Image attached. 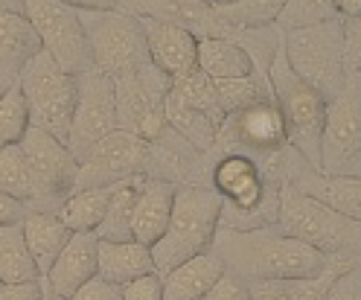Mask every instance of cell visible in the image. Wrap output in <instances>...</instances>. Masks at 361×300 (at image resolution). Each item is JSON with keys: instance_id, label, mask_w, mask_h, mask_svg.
Here are the masks:
<instances>
[{"instance_id": "obj_1", "label": "cell", "mask_w": 361, "mask_h": 300, "mask_svg": "<svg viewBox=\"0 0 361 300\" xmlns=\"http://www.w3.org/2000/svg\"><path fill=\"white\" fill-rule=\"evenodd\" d=\"M213 251L221 257L224 271L254 280H309L324 274L335 260L324 257L303 239L286 234L280 224H265L251 230L219 227Z\"/></svg>"}, {"instance_id": "obj_2", "label": "cell", "mask_w": 361, "mask_h": 300, "mask_svg": "<svg viewBox=\"0 0 361 300\" xmlns=\"http://www.w3.org/2000/svg\"><path fill=\"white\" fill-rule=\"evenodd\" d=\"M210 187L221 198L219 227L251 230V227L277 224L283 184L271 181L251 157L216 155L210 167Z\"/></svg>"}, {"instance_id": "obj_3", "label": "cell", "mask_w": 361, "mask_h": 300, "mask_svg": "<svg viewBox=\"0 0 361 300\" xmlns=\"http://www.w3.org/2000/svg\"><path fill=\"white\" fill-rule=\"evenodd\" d=\"M219 222H221V198L210 184L178 187L166 234L152 245L154 271L166 274L178 263L195 257V253L210 251Z\"/></svg>"}, {"instance_id": "obj_4", "label": "cell", "mask_w": 361, "mask_h": 300, "mask_svg": "<svg viewBox=\"0 0 361 300\" xmlns=\"http://www.w3.org/2000/svg\"><path fill=\"white\" fill-rule=\"evenodd\" d=\"M277 224L286 234L303 239L329 260L355 265L361 257V222L335 213L324 201L306 196L303 190L283 184Z\"/></svg>"}, {"instance_id": "obj_5", "label": "cell", "mask_w": 361, "mask_h": 300, "mask_svg": "<svg viewBox=\"0 0 361 300\" xmlns=\"http://www.w3.org/2000/svg\"><path fill=\"white\" fill-rule=\"evenodd\" d=\"M268 82H271L274 102L286 120L288 146L295 149L309 167L318 169L321 167V131H324L329 102L288 67L286 53H283V41L268 61Z\"/></svg>"}, {"instance_id": "obj_6", "label": "cell", "mask_w": 361, "mask_h": 300, "mask_svg": "<svg viewBox=\"0 0 361 300\" xmlns=\"http://www.w3.org/2000/svg\"><path fill=\"white\" fill-rule=\"evenodd\" d=\"M283 53L288 67L309 88L329 102L347 88V61H344V20L335 18L326 24L306 30L283 32Z\"/></svg>"}, {"instance_id": "obj_7", "label": "cell", "mask_w": 361, "mask_h": 300, "mask_svg": "<svg viewBox=\"0 0 361 300\" xmlns=\"http://www.w3.org/2000/svg\"><path fill=\"white\" fill-rule=\"evenodd\" d=\"M20 94L30 108V123L38 131H47L59 140H67L73 123V111L79 100V76L61 71L47 56L38 53L18 79Z\"/></svg>"}, {"instance_id": "obj_8", "label": "cell", "mask_w": 361, "mask_h": 300, "mask_svg": "<svg viewBox=\"0 0 361 300\" xmlns=\"http://www.w3.org/2000/svg\"><path fill=\"white\" fill-rule=\"evenodd\" d=\"M79 18L87 35L90 59H94V67L99 73L111 79H123L152 64L149 44L137 18H131L120 9L79 12Z\"/></svg>"}, {"instance_id": "obj_9", "label": "cell", "mask_w": 361, "mask_h": 300, "mask_svg": "<svg viewBox=\"0 0 361 300\" xmlns=\"http://www.w3.org/2000/svg\"><path fill=\"white\" fill-rule=\"evenodd\" d=\"M24 15L32 24L41 50L47 53L61 71L82 76L87 71H97L90 59L87 35L82 27L79 9L59 4V0H24Z\"/></svg>"}, {"instance_id": "obj_10", "label": "cell", "mask_w": 361, "mask_h": 300, "mask_svg": "<svg viewBox=\"0 0 361 300\" xmlns=\"http://www.w3.org/2000/svg\"><path fill=\"white\" fill-rule=\"evenodd\" d=\"M318 172L361 178V82L355 73H350L347 88L326 105Z\"/></svg>"}, {"instance_id": "obj_11", "label": "cell", "mask_w": 361, "mask_h": 300, "mask_svg": "<svg viewBox=\"0 0 361 300\" xmlns=\"http://www.w3.org/2000/svg\"><path fill=\"white\" fill-rule=\"evenodd\" d=\"M27 160H30V172H32V187H35V198L27 210H53L59 213V207L64 204V198L76 190V178H79V160L73 157V152L67 149L64 140L30 128L20 140Z\"/></svg>"}, {"instance_id": "obj_12", "label": "cell", "mask_w": 361, "mask_h": 300, "mask_svg": "<svg viewBox=\"0 0 361 300\" xmlns=\"http://www.w3.org/2000/svg\"><path fill=\"white\" fill-rule=\"evenodd\" d=\"M172 88V79L157 71L154 64L140 67L137 73L114 79V100H117V128L140 134L143 140H154L166 131L164 102Z\"/></svg>"}, {"instance_id": "obj_13", "label": "cell", "mask_w": 361, "mask_h": 300, "mask_svg": "<svg viewBox=\"0 0 361 300\" xmlns=\"http://www.w3.org/2000/svg\"><path fill=\"white\" fill-rule=\"evenodd\" d=\"M146 175H149V140L126 128H114L79 164L76 190L111 187V184H120L128 178H146Z\"/></svg>"}, {"instance_id": "obj_14", "label": "cell", "mask_w": 361, "mask_h": 300, "mask_svg": "<svg viewBox=\"0 0 361 300\" xmlns=\"http://www.w3.org/2000/svg\"><path fill=\"white\" fill-rule=\"evenodd\" d=\"M117 128V100H114V79L99 73V71H87L79 76V100L73 111V123L71 134H67V149L73 152V157L82 160L87 152L94 149L105 134Z\"/></svg>"}, {"instance_id": "obj_15", "label": "cell", "mask_w": 361, "mask_h": 300, "mask_svg": "<svg viewBox=\"0 0 361 300\" xmlns=\"http://www.w3.org/2000/svg\"><path fill=\"white\" fill-rule=\"evenodd\" d=\"M120 12L137 20H157L192 32L195 38H236L239 32L219 18L207 0H117Z\"/></svg>"}, {"instance_id": "obj_16", "label": "cell", "mask_w": 361, "mask_h": 300, "mask_svg": "<svg viewBox=\"0 0 361 300\" xmlns=\"http://www.w3.org/2000/svg\"><path fill=\"white\" fill-rule=\"evenodd\" d=\"M286 184L303 190L306 196L324 201L335 213L361 222V178L355 175H324L309 167L300 155H295L286 175Z\"/></svg>"}, {"instance_id": "obj_17", "label": "cell", "mask_w": 361, "mask_h": 300, "mask_svg": "<svg viewBox=\"0 0 361 300\" xmlns=\"http://www.w3.org/2000/svg\"><path fill=\"white\" fill-rule=\"evenodd\" d=\"M149 59L157 71H164L169 79H178L198 67V38L180 27L157 24V20H140Z\"/></svg>"}, {"instance_id": "obj_18", "label": "cell", "mask_w": 361, "mask_h": 300, "mask_svg": "<svg viewBox=\"0 0 361 300\" xmlns=\"http://www.w3.org/2000/svg\"><path fill=\"white\" fill-rule=\"evenodd\" d=\"M97 257H99V236L97 234H71L67 245L56 257L47 274V292L73 297L79 286L97 277Z\"/></svg>"}, {"instance_id": "obj_19", "label": "cell", "mask_w": 361, "mask_h": 300, "mask_svg": "<svg viewBox=\"0 0 361 300\" xmlns=\"http://www.w3.org/2000/svg\"><path fill=\"white\" fill-rule=\"evenodd\" d=\"M41 53V41L24 12H0V90L18 85L24 67Z\"/></svg>"}, {"instance_id": "obj_20", "label": "cell", "mask_w": 361, "mask_h": 300, "mask_svg": "<svg viewBox=\"0 0 361 300\" xmlns=\"http://www.w3.org/2000/svg\"><path fill=\"white\" fill-rule=\"evenodd\" d=\"M175 190H178L175 184H169L164 178H143L137 204H134V213H131V239L134 242L152 248L166 234Z\"/></svg>"}, {"instance_id": "obj_21", "label": "cell", "mask_w": 361, "mask_h": 300, "mask_svg": "<svg viewBox=\"0 0 361 300\" xmlns=\"http://www.w3.org/2000/svg\"><path fill=\"white\" fill-rule=\"evenodd\" d=\"M224 274L221 257L210 248L164 274V300H201Z\"/></svg>"}, {"instance_id": "obj_22", "label": "cell", "mask_w": 361, "mask_h": 300, "mask_svg": "<svg viewBox=\"0 0 361 300\" xmlns=\"http://www.w3.org/2000/svg\"><path fill=\"white\" fill-rule=\"evenodd\" d=\"M20 227H24L27 248L32 253V260H35L41 277L47 280V274H50L56 257L61 253V248L67 245V239H71V230H67V224L53 210H27L24 219H20Z\"/></svg>"}, {"instance_id": "obj_23", "label": "cell", "mask_w": 361, "mask_h": 300, "mask_svg": "<svg viewBox=\"0 0 361 300\" xmlns=\"http://www.w3.org/2000/svg\"><path fill=\"white\" fill-rule=\"evenodd\" d=\"M154 271L152 248L140 242H102L99 239V257H97V277H102L105 283L126 286L134 277H143Z\"/></svg>"}, {"instance_id": "obj_24", "label": "cell", "mask_w": 361, "mask_h": 300, "mask_svg": "<svg viewBox=\"0 0 361 300\" xmlns=\"http://www.w3.org/2000/svg\"><path fill=\"white\" fill-rule=\"evenodd\" d=\"M198 71L213 82H233L254 73V59L236 38H198Z\"/></svg>"}, {"instance_id": "obj_25", "label": "cell", "mask_w": 361, "mask_h": 300, "mask_svg": "<svg viewBox=\"0 0 361 300\" xmlns=\"http://www.w3.org/2000/svg\"><path fill=\"white\" fill-rule=\"evenodd\" d=\"M0 283H44L24 239L20 222L0 227Z\"/></svg>"}, {"instance_id": "obj_26", "label": "cell", "mask_w": 361, "mask_h": 300, "mask_svg": "<svg viewBox=\"0 0 361 300\" xmlns=\"http://www.w3.org/2000/svg\"><path fill=\"white\" fill-rule=\"evenodd\" d=\"M344 268H350V263L335 260L324 274L309 277V280H254L247 283V292H251V300H324L332 277Z\"/></svg>"}, {"instance_id": "obj_27", "label": "cell", "mask_w": 361, "mask_h": 300, "mask_svg": "<svg viewBox=\"0 0 361 300\" xmlns=\"http://www.w3.org/2000/svg\"><path fill=\"white\" fill-rule=\"evenodd\" d=\"M164 117H166V126L172 131H178L187 143H192L198 152H204V155H213L221 123H216L213 117H207V114H201L195 108H187L184 102H178L172 94H166Z\"/></svg>"}, {"instance_id": "obj_28", "label": "cell", "mask_w": 361, "mask_h": 300, "mask_svg": "<svg viewBox=\"0 0 361 300\" xmlns=\"http://www.w3.org/2000/svg\"><path fill=\"white\" fill-rule=\"evenodd\" d=\"M108 198H111V187L76 190L59 207V219L67 224L71 234H97V227L102 224L108 210Z\"/></svg>"}, {"instance_id": "obj_29", "label": "cell", "mask_w": 361, "mask_h": 300, "mask_svg": "<svg viewBox=\"0 0 361 300\" xmlns=\"http://www.w3.org/2000/svg\"><path fill=\"white\" fill-rule=\"evenodd\" d=\"M143 178H128L120 184H111V198L102 224L97 227V236L102 242H128L131 239V213L137 204Z\"/></svg>"}, {"instance_id": "obj_30", "label": "cell", "mask_w": 361, "mask_h": 300, "mask_svg": "<svg viewBox=\"0 0 361 300\" xmlns=\"http://www.w3.org/2000/svg\"><path fill=\"white\" fill-rule=\"evenodd\" d=\"M169 94L178 102H184L187 108H195L201 114H207V117H213L216 123H224V111L219 105V88L207 73H201L198 67L190 71V73H184V76L172 79Z\"/></svg>"}, {"instance_id": "obj_31", "label": "cell", "mask_w": 361, "mask_h": 300, "mask_svg": "<svg viewBox=\"0 0 361 300\" xmlns=\"http://www.w3.org/2000/svg\"><path fill=\"white\" fill-rule=\"evenodd\" d=\"M283 6L286 0H236L231 6H216V12L228 27L242 32V30L274 27Z\"/></svg>"}, {"instance_id": "obj_32", "label": "cell", "mask_w": 361, "mask_h": 300, "mask_svg": "<svg viewBox=\"0 0 361 300\" xmlns=\"http://www.w3.org/2000/svg\"><path fill=\"white\" fill-rule=\"evenodd\" d=\"M0 193H6L18 201H24L27 207L35 198L32 187V172H30V160L20 149V143L0 149Z\"/></svg>"}, {"instance_id": "obj_33", "label": "cell", "mask_w": 361, "mask_h": 300, "mask_svg": "<svg viewBox=\"0 0 361 300\" xmlns=\"http://www.w3.org/2000/svg\"><path fill=\"white\" fill-rule=\"evenodd\" d=\"M30 128H32V123H30L27 100L20 94V88L12 85L9 90L0 94V149L20 143Z\"/></svg>"}, {"instance_id": "obj_34", "label": "cell", "mask_w": 361, "mask_h": 300, "mask_svg": "<svg viewBox=\"0 0 361 300\" xmlns=\"http://www.w3.org/2000/svg\"><path fill=\"white\" fill-rule=\"evenodd\" d=\"M335 18L338 15L332 0H286L274 27L280 32H291V30H306L314 24H326V20H335Z\"/></svg>"}, {"instance_id": "obj_35", "label": "cell", "mask_w": 361, "mask_h": 300, "mask_svg": "<svg viewBox=\"0 0 361 300\" xmlns=\"http://www.w3.org/2000/svg\"><path fill=\"white\" fill-rule=\"evenodd\" d=\"M123 300H164V274H143L134 277L126 286H120Z\"/></svg>"}, {"instance_id": "obj_36", "label": "cell", "mask_w": 361, "mask_h": 300, "mask_svg": "<svg viewBox=\"0 0 361 300\" xmlns=\"http://www.w3.org/2000/svg\"><path fill=\"white\" fill-rule=\"evenodd\" d=\"M324 300H361V271L350 265L341 274H335L332 283L326 286Z\"/></svg>"}, {"instance_id": "obj_37", "label": "cell", "mask_w": 361, "mask_h": 300, "mask_svg": "<svg viewBox=\"0 0 361 300\" xmlns=\"http://www.w3.org/2000/svg\"><path fill=\"white\" fill-rule=\"evenodd\" d=\"M201 300H251V292H247V283L242 280V277L224 271L216 280V286Z\"/></svg>"}, {"instance_id": "obj_38", "label": "cell", "mask_w": 361, "mask_h": 300, "mask_svg": "<svg viewBox=\"0 0 361 300\" xmlns=\"http://www.w3.org/2000/svg\"><path fill=\"white\" fill-rule=\"evenodd\" d=\"M344 61H347V73L361 71V15L344 20Z\"/></svg>"}, {"instance_id": "obj_39", "label": "cell", "mask_w": 361, "mask_h": 300, "mask_svg": "<svg viewBox=\"0 0 361 300\" xmlns=\"http://www.w3.org/2000/svg\"><path fill=\"white\" fill-rule=\"evenodd\" d=\"M71 300H123V294H120V286L105 283L102 277H94V280L79 286Z\"/></svg>"}, {"instance_id": "obj_40", "label": "cell", "mask_w": 361, "mask_h": 300, "mask_svg": "<svg viewBox=\"0 0 361 300\" xmlns=\"http://www.w3.org/2000/svg\"><path fill=\"white\" fill-rule=\"evenodd\" d=\"M0 300H47V283H0Z\"/></svg>"}, {"instance_id": "obj_41", "label": "cell", "mask_w": 361, "mask_h": 300, "mask_svg": "<svg viewBox=\"0 0 361 300\" xmlns=\"http://www.w3.org/2000/svg\"><path fill=\"white\" fill-rule=\"evenodd\" d=\"M24 213H27V204L24 201H18V198H12L6 193H0V227L20 222V219H24Z\"/></svg>"}, {"instance_id": "obj_42", "label": "cell", "mask_w": 361, "mask_h": 300, "mask_svg": "<svg viewBox=\"0 0 361 300\" xmlns=\"http://www.w3.org/2000/svg\"><path fill=\"white\" fill-rule=\"evenodd\" d=\"M59 4H67L79 12H102V9H114L117 0H59Z\"/></svg>"}, {"instance_id": "obj_43", "label": "cell", "mask_w": 361, "mask_h": 300, "mask_svg": "<svg viewBox=\"0 0 361 300\" xmlns=\"http://www.w3.org/2000/svg\"><path fill=\"white\" fill-rule=\"evenodd\" d=\"M332 6L341 20H353L361 15V0H332Z\"/></svg>"}, {"instance_id": "obj_44", "label": "cell", "mask_w": 361, "mask_h": 300, "mask_svg": "<svg viewBox=\"0 0 361 300\" xmlns=\"http://www.w3.org/2000/svg\"><path fill=\"white\" fill-rule=\"evenodd\" d=\"M0 12H24V0H0Z\"/></svg>"}, {"instance_id": "obj_45", "label": "cell", "mask_w": 361, "mask_h": 300, "mask_svg": "<svg viewBox=\"0 0 361 300\" xmlns=\"http://www.w3.org/2000/svg\"><path fill=\"white\" fill-rule=\"evenodd\" d=\"M210 6H231V4H236V0H207Z\"/></svg>"}, {"instance_id": "obj_46", "label": "cell", "mask_w": 361, "mask_h": 300, "mask_svg": "<svg viewBox=\"0 0 361 300\" xmlns=\"http://www.w3.org/2000/svg\"><path fill=\"white\" fill-rule=\"evenodd\" d=\"M47 300H71V297H61V294H53V292H47Z\"/></svg>"}, {"instance_id": "obj_47", "label": "cell", "mask_w": 361, "mask_h": 300, "mask_svg": "<svg viewBox=\"0 0 361 300\" xmlns=\"http://www.w3.org/2000/svg\"><path fill=\"white\" fill-rule=\"evenodd\" d=\"M355 268H358V271H361V257H358V260H355Z\"/></svg>"}, {"instance_id": "obj_48", "label": "cell", "mask_w": 361, "mask_h": 300, "mask_svg": "<svg viewBox=\"0 0 361 300\" xmlns=\"http://www.w3.org/2000/svg\"><path fill=\"white\" fill-rule=\"evenodd\" d=\"M355 76H358V82H361V71H358V73H355Z\"/></svg>"}, {"instance_id": "obj_49", "label": "cell", "mask_w": 361, "mask_h": 300, "mask_svg": "<svg viewBox=\"0 0 361 300\" xmlns=\"http://www.w3.org/2000/svg\"><path fill=\"white\" fill-rule=\"evenodd\" d=\"M0 94H4V90H0Z\"/></svg>"}]
</instances>
